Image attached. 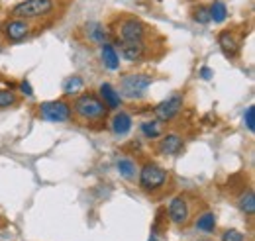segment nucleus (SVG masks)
I'll list each match as a JSON object with an SVG mask.
<instances>
[{
    "mask_svg": "<svg viewBox=\"0 0 255 241\" xmlns=\"http://www.w3.org/2000/svg\"><path fill=\"white\" fill-rule=\"evenodd\" d=\"M198 241H214V240H198Z\"/></svg>",
    "mask_w": 255,
    "mask_h": 241,
    "instance_id": "nucleus-29",
    "label": "nucleus"
},
{
    "mask_svg": "<svg viewBox=\"0 0 255 241\" xmlns=\"http://www.w3.org/2000/svg\"><path fill=\"white\" fill-rule=\"evenodd\" d=\"M118 171H120V175H122L124 179H128V181H133V179H135V173H137L135 163L129 161V159H120V161H118Z\"/></svg>",
    "mask_w": 255,
    "mask_h": 241,
    "instance_id": "nucleus-20",
    "label": "nucleus"
},
{
    "mask_svg": "<svg viewBox=\"0 0 255 241\" xmlns=\"http://www.w3.org/2000/svg\"><path fill=\"white\" fill-rule=\"evenodd\" d=\"M120 51H122V55L128 61L135 63V61L143 59V55H145V43L143 41H122Z\"/></svg>",
    "mask_w": 255,
    "mask_h": 241,
    "instance_id": "nucleus-11",
    "label": "nucleus"
},
{
    "mask_svg": "<svg viewBox=\"0 0 255 241\" xmlns=\"http://www.w3.org/2000/svg\"><path fill=\"white\" fill-rule=\"evenodd\" d=\"M167 171L159 167L157 163H145L141 169H139V188L143 192H155L161 190L165 184H167Z\"/></svg>",
    "mask_w": 255,
    "mask_h": 241,
    "instance_id": "nucleus-2",
    "label": "nucleus"
},
{
    "mask_svg": "<svg viewBox=\"0 0 255 241\" xmlns=\"http://www.w3.org/2000/svg\"><path fill=\"white\" fill-rule=\"evenodd\" d=\"M83 89V79L81 77H69L63 85V92L65 94H77V92Z\"/></svg>",
    "mask_w": 255,
    "mask_h": 241,
    "instance_id": "nucleus-22",
    "label": "nucleus"
},
{
    "mask_svg": "<svg viewBox=\"0 0 255 241\" xmlns=\"http://www.w3.org/2000/svg\"><path fill=\"white\" fill-rule=\"evenodd\" d=\"M87 35H89V39L91 41H95V43H106V37H108V33L104 30V26L102 24H98V22H89L87 24Z\"/></svg>",
    "mask_w": 255,
    "mask_h": 241,
    "instance_id": "nucleus-17",
    "label": "nucleus"
},
{
    "mask_svg": "<svg viewBox=\"0 0 255 241\" xmlns=\"http://www.w3.org/2000/svg\"><path fill=\"white\" fill-rule=\"evenodd\" d=\"M218 43H220V47H222L224 55L230 57V59H234V57L240 53V43L236 41L234 33H232L230 30L222 31V33L218 35Z\"/></svg>",
    "mask_w": 255,
    "mask_h": 241,
    "instance_id": "nucleus-13",
    "label": "nucleus"
},
{
    "mask_svg": "<svg viewBox=\"0 0 255 241\" xmlns=\"http://www.w3.org/2000/svg\"><path fill=\"white\" fill-rule=\"evenodd\" d=\"M139 127H141V133H143L145 137H149V139H155V137H159L161 135V121L159 120L143 121Z\"/></svg>",
    "mask_w": 255,
    "mask_h": 241,
    "instance_id": "nucleus-21",
    "label": "nucleus"
},
{
    "mask_svg": "<svg viewBox=\"0 0 255 241\" xmlns=\"http://www.w3.org/2000/svg\"><path fill=\"white\" fill-rule=\"evenodd\" d=\"M118 37L122 41H143L145 26L135 18H126L118 24Z\"/></svg>",
    "mask_w": 255,
    "mask_h": 241,
    "instance_id": "nucleus-7",
    "label": "nucleus"
},
{
    "mask_svg": "<svg viewBox=\"0 0 255 241\" xmlns=\"http://www.w3.org/2000/svg\"><path fill=\"white\" fill-rule=\"evenodd\" d=\"M16 94L12 91H0V108H8L12 104H16Z\"/></svg>",
    "mask_w": 255,
    "mask_h": 241,
    "instance_id": "nucleus-24",
    "label": "nucleus"
},
{
    "mask_svg": "<svg viewBox=\"0 0 255 241\" xmlns=\"http://www.w3.org/2000/svg\"><path fill=\"white\" fill-rule=\"evenodd\" d=\"M112 131L116 133V135H126L128 131L131 129V116L128 114V112H118V114H114V118H112Z\"/></svg>",
    "mask_w": 255,
    "mask_h": 241,
    "instance_id": "nucleus-15",
    "label": "nucleus"
},
{
    "mask_svg": "<svg viewBox=\"0 0 255 241\" xmlns=\"http://www.w3.org/2000/svg\"><path fill=\"white\" fill-rule=\"evenodd\" d=\"M20 91L24 92L26 96H33V91H32V85L28 83V81H22L20 83Z\"/></svg>",
    "mask_w": 255,
    "mask_h": 241,
    "instance_id": "nucleus-28",
    "label": "nucleus"
},
{
    "mask_svg": "<svg viewBox=\"0 0 255 241\" xmlns=\"http://www.w3.org/2000/svg\"><path fill=\"white\" fill-rule=\"evenodd\" d=\"M238 204H240V210L244 212V214H248V216H254V212H255V194H254V190H248V192H244V194L240 196Z\"/></svg>",
    "mask_w": 255,
    "mask_h": 241,
    "instance_id": "nucleus-19",
    "label": "nucleus"
},
{
    "mask_svg": "<svg viewBox=\"0 0 255 241\" xmlns=\"http://www.w3.org/2000/svg\"><path fill=\"white\" fill-rule=\"evenodd\" d=\"M2 33H4L6 41H10V43L24 41V39L30 35V24H28L26 20H20V18L8 20V22L2 26Z\"/></svg>",
    "mask_w": 255,
    "mask_h": 241,
    "instance_id": "nucleus-8",
    "label": "nucleus"
},
{
    "mask_svg": "<svg viewBox=\"0 0 255 241\" xmlns=\"http://www.w3.org/2000/svg\"><path fill=\"white\" fill-rule=\"evenodd\" d=\"M37 114L41 120L47 121H55V123H63L69 121V118L73 116L71 112V104L65 102V100H51V102H41L37 106Z\"/></svg>",
    "mask_w": 255,
    "mask_h": 241,
    "instance_id": "nucleus-4",
    "label": "nucleus"
},
{
    "mask_svg": "<svg viewBox=\"0 0 255 241\" xmlns=\"http://www.w3.org/2000/svg\"><path fill=\"white\" fill-rule=\"evenodd\" d=\"M183 106H185V98H183V94L181 92H175L173 96H169L167 100H163L159 102L157 106H155V116H157V120L159 121H171L181 110H183Z\"/></svg>",
    "mask_w": 255,
    "mask_h": 241,
    "instance_id": "nucleus-6",
    "label": "nucleus"
},
{
    "mask_svg": "<svg viewBox=\"0 0 255 241\" xmlns=\"http://www.w3.org/2000/svg\"><path fill=\"white\" fill-rule=\"evenodd\" d=\"M71 112L85 123H100L108 116L106 104L100 100V96L95 94V92L79 94L71 104Z\"/></svg>",
    "mask_w": 255,
    "mask_h": 241,
    "instance_id": "nucleus-1",
    "label": "nucleus"
},
{
    "mask_svg": "<svg viewBox=\"0 0 255 241\" xmlns=\"http://www.w3.org/2000/svg\"><path fill=\"white\" fill-rule=\"evenodd\" d=\"M222 241H246V236L238 230H226L222 234Z\"/></svg>",
    "mask_w": 255,
    "mask_h": 241,
    "instance_id": "nucleus-25",
    "label": "nucleus"
},
{
    "mask_svg": "<svg viewBox=\"0 0 255 241\" xmlns=\"http://www.w3.org/2000/svg\"><path fill=\"white\" fill-rule=\"evenodd\" d=\"M53 10V0H22L12 8V16L20 20H33L47 16Z\"/></svg>",
    "mask_w": 255,
    "mask_h": 241,
    "instance_id": "nucleus-3",
    "label": "nucleus"
},
{
    "mask_svg": "<svg viewBox=\"0 0 255 241\" xmlns=\"http://www.w3.org/2000/svg\"><path fill=\"white\" fill-rule=\"evenodd\" d=\"M244 121H246V127H248L250 131H255V108L254 106H250V108L246 110Z\"/></svg>",
    "mask_w": 255,
    "mask_h": 241,
    "instance_id": "nucleus-26",
    "label": "nucleus"
},
{
    "mask_svg": "<svg viewBox=\"0 0 255 241\" xmlns=\"http://www.w3.org/2000/svg\"><path fill=\"white\" fill-rule=\"evenodd\" d=\"M208 10H210V20L216 22V24H222L224 20L228 18V8H226L224 0H214Z\"/></svg>",
    "mask_w": 255,
    "mask_h": 241,
    "instance_id": "nucleus-18",
    "label": "nucleus"
},
{
    "mask_svg": "<svg viewBox=\"0 0 255 241\" xmlns=\"http://www.w3.org/2000/svg\"><path fill=\"white\" fill-rule=\"evenodd\" d=\"M194 226H196L198 232L214 234V230H216V216H214L212 212H204V214H200V216L196 218Z\"/></svg>",
    "mask_w": 255,
    "mask_h": 241,
    "instance_id": "nucleus-16",
    "label": "nucleus"
},
{
    "mask_svg": "<svg viewBox=\"0 0 255 241\" xmlns=\"http://www.w3.org/2000/svg\"><path fill=\"white\" fill-rule=\"evenodd\" d=\"M200 77H202L204 81H210V79L214 77V71H212L210 67H202V69H200Z\"/></svg>",
    "mask_w": 255,
    "mask_h": 241,
    "instance_id": "nucleus-27",
    "label": "nucleus"
},
{
    "mask_svg": "<svg viewBox=\"0 0 255 241\" xmlns=\"http://www.w3.org/2000/svg\"><path fill=\"white\" fill-rule=\"evenodd\" d=\"M194 22H198V24H202V26L210 24V22H212V20H210V10H208L206 6H198V8L194 10Z\"/></svg>",
    "mask_w": 255,
    "mask_h": 241,
    "instance_id": "nucleus-23",
    "label": "nucleus"
},
{
    "mask_svg": "<svg viewBox=\"0 0 255 241\" xmlns=\"http://www.w3.org/2000/svg\"><path fill=\"white\" fill-rule=\"evenodd\" d=\"M151 81L153 79L149 75H128L120 83V92L126 98H139L151 87Z\"/></svg>",
    "mask_w": 255,
    "mask_h": 241,
    "instance_id": "nucleus-5",
    "label": "nucleus"
},
{
    "mask_svg": "<svg viewBox=\"0 0 255 241\" xmlns=\"http://www.w3.org/2000/svg\"><path fill=\"white\" fill-rule=\"evenodd\" d=\"M100 100L106 104V108L108 110H116L120 104H122V96H120V92L114 91V87L112 85H108V83H104V85H100Z\"/></svg>",
    "mask_w": 255,
    "mask_h": 241,
    "instance_id": "nucleus-12",
    "label": "nucleus"
},
{
    "mask_svg": "<svg viewBox=\"0 0 255 241\" xmlns=\"http://www.w3.org/2000/svg\"><path fill=\"white\" fill-rule=\"evenodd\" d=\"M185 147V139L177 133H167L159 141V153L163 155H179Z\"/></svg>",
    "mask_w": 255,
    "mask_h": 241,
    "instance_id": "nucleus-10",
    "label": "nucleus"
},
{
    "mask_svg": "<svg viewBox=\"0 0 255 241\" xmlns=\"http://www.w3.org/2000/svg\"><path fill=\"white\" fill-rule=\"evenodd\" d=\"M100 57H102V63L108 71H116L120 67V57L114 49V45L110 43H102V49H100Z\"/></svg>",
    "mask_w": 255,
    "mask_h": 241,
    "instance_id": "nucleus-14",
    "label": "nucleus"
},
{
    "mask_svg": "<svg viewBox=\"0 0 255 241\" xmlns=\"http://www.w3.org/2000/svg\"><path fill=\"white\" fill-rule=\"evenodd\" d=\"M169 218L177 226H185L191 220V204L185 196H175L169 204Z\"/></svg>",
    "mask_w": 255,
    "mask_h": 241,
    "instance_id": "nucleus-9",
    "label": "nucleus"
}]
</instances>
